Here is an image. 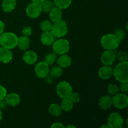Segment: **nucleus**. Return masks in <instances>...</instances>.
I'll return each mask as SVG.
<instances>
[{"label": "nucleus", "mask_w": 128, "mask_h": 128, "mask_svg": "<svg viewBox=\"0 0 128 128\" xmlns=\"http://www.w3.org/2000/svg\"><path fill=\"white\" fill-rule=\"evenodd\" d=\"M115 79L120 82H128V62H120L113 69Z\"/></svg>", "instance_id": "1"}, {"label": "nucleus", "mask_w": 128, "mask_h": 128, "mask_svg": "<svg viewBox=\"0 0 128 128\" xmlns=\"http://www.w3.org/2000/svg\"><path fill=\"white\" fill-rule=\"evenodd\" d=\"M18 38L11 32H2L0 35V45L4 48L11 50L17 46Z\"/></svg>", "instance_id": "2"}, {"label": "nucleus", "mask_w": 128, "mask_h": 128, "mask_svg": "<svg viewBox=\"0 0 128 128\" xmlns=\"http://www.w3.org/2000/svg\"><path fill=\"white\" fill-rule=\"evenodd\" d=\"M121 41L114 34H107L101 38V44L106 50H113L118 48Z\"/></svg>", "instance_id": "3"}, {"label": "nucleus", "mask_w": 128, "mask_h": 128, "mask_svg": "<svg viewBox=\"0 0 128 128\" xmlns=\"http://www.w3.org/2000/svg\"><path fill=\"white\" fill-rule=\"evenodd\" d=\"M51 31L55 38H60L64 37L68 32L67 24L62 20L56 21L52 24Z\"/></svg>", "instance_id": "4"}, {"label": "nucleus", "mask_w": 128, "mask_h": 128, "mask_svg": "<svg viewBox=\"0 0 128 128\" xmlns=\"http://www.w3.org/2000/svg\"><path fill=\"white\" fill-rule=\"evenodd\" d=\"M70 49V44L68 40L59 39L52 43V50L57 55H62L67 53Z\"/></svg>", "instance_id": "5"}, {"label": "nucleus", "mask_w": 128, "mask_h": 128, "mask_svg": "<svg viewBox=\"0 0 128 128\" xmlns=\"http://www.w3.org/2000/svg\"><path fill=\"white\" fill-rule=\"evenodd\" d=\"M72 92V87L67 81H61L56 86V93L62 99L68 98Z\"/></svg>", "instance_id": "6"}, {"label": "nucleus", "mask_w": 128, "mask_h": 128, "mask_svg": "<svg viewBox=\"0 0 128 128\" xmlns=\"http://www.w3.org/2000/svg\"><path fill=\"white\" fill-rule=\"evenodd\" d=\"M112 105L119 110L126 108L128 105V97L125 93H117L112 98Z\"/></svg>", "instance_id": "7"}, {"label": "nucleus", "mask_w": 128, "mask_h": 128, "mask_svg": "<svg viewBox=\"0 0 128 128\" xmlns=\"http://www.w3.org/2000/svg\"><path fill=\"white\" fill-rule=\"evenodd\" d=\"M123 124L122 116L118 112H112L108 118V125L111 128H121L123 126Z\"/></svg>", "instance_id": "8"}, {"label": "nucleus", "mask_w": 128, "mask_h": 128, "mask_svg": "<svg viewBox=\"0 0 128 128\" xmlns=\"http://www.w3.org/2000/svg\"><path fill=\"white\" fill-rule=\"evenodd\" d=\"M41 12L42 11H41L40 4L32 1L28 5L26 9V14L28 17L32 19H36L38 18L41 14Z\"/></svg>", "instance_id": "9"}, {"label": "nucleus", "mask_w": 128, "mask_h": 128, "mask_svg": "<svg viewBox=\"0 0 128 128\" xmlns=\"http://www.w3.org/2000/svg\"><path fill=\"white\" fill-rule=\"evenodd\" d=\"M34 72L40 78H44L50 73L49 65L45 61H40L36 64L34 68Z\"/></svg>", "instance_id": "10"}, {"label": "nucleus", "mask_w": 128, "mask_h": 128, "mask_svg": "<svg viewBox=\"0 0 128 128\" xmlns=\"http://www.w3.org/2000/svg\"><path fill=\"white\" fill-rule=\"evenodd\" d=\"M116 52L113 50H106L102 53L101 61L104 65L111 66L116 61Z\"/></svg>", "instance_id": "11"}, {"label": "nucleus", "mask_w": 128, "mask_h": 128, "mask_svg": "<svg viewBox=\"0 0 128 128\" xmlns=\"http://www.w3.org/2000/svg\"><path fill=\"white\" fill-rule=\"evenodd\" d=\"M98 75L102 80H109L113 75V68L110 66L104 65L100 68Z\"/></svg>", "instance_id": "12"}, {"label": "nucleus", "mask_w": 128, "mask_h": 128, "mask_svg": "<svg viewBox=\"0 0 128 128\" xmlns=\"http://www.w3.org/2000/svg\"><path fill=\"white\" fill-rule=\"evenodd\" d=\"M12 53L11 50L4 47L0 48V62L8 63L12 60Z\"/></svg>", "instance_id": "13"}, {"label": "nucleus", "mask_w": 128, "mask_h": 128, "mask_svg": "<svg viewBox=\"0 0 128 128\" xmlns=\"http://www.w3.org/2000/svg\"><path fill=\"white\" fill-rule=\"evenodd\" d=\"M22 59L26 64L30 65L34 64L37 62L38 55L33 51H27L22 56Z\"/></svg>", "instance_id": "14"}, {"label": "nucleus", "mask_w": 128, "mask_h": 128, "mask_svg": "<svg viewBox=\"0 0 128 128\" xmlns=\"http://www.w3.org/2000/svg\"><path fill=\"white\" fill-rule=\"evenodd\" d=\"M4 99L8 104L11 106H17L20 103V101H21V98L20 95L15 92H11L8 94H6Z\"/></svg>", "instance_id": "15"}, {"label": "nucleus", "mask_w": 128, "mask_h": 128, "mask_svg": "<svg viewBox=\"0 0 128 128\" xmlns=\"http://www.w3.org/2000/svg\"><path fill=\"white\" fill-rule=\"evenodd\" d=\"M112 105V98L109 95H104L100 98L99 101V106L102 110H107Z\"/></svg>", "instance_id": "16"}, {"label": "nucleus", "mask_w": 128, "mask_h": 128, "mask_svg": "<svg viewBox=\"0 0 128 128\" xmlns=\"http://www.w3.org/2000/svg\"><path fill=\"white\" fill-rule=\"evenodd\" d=\"M54 39L55 37L51 31L44 32L41 36V43L44 46H50L52 44L54 41Z\"/></svg>", "instance_id": "17"}, {"label": "nucleus", "mask_w": 128, "mask_h": 128, "mask_svg": "<svg viewBox=\"0 0 128 128\" xmlns=\"http://www.w3.org/2000/svg\"><path fill=\"white\" fill-rule=\"evenodd\" d=\"M16 6V0H3L1 4L2 10L6 12H11Z\"/></svg>", "instance_id": "18"}, {"label": "nucleus", "mask_w": 128, "mask_h": 128, "mask_svg": "<svg viewBox=\"0 0 128 128\" xmlns=\"http://www.w3.org/2000/svg\"><path fill=\"white\" fill-rule=\"evenodd\" d=\"M60 57L58 60V64L59 66L62 68H66L71 64V58L70 56L64 54L60 55Z\"/></svg>", "instance_id": "19"}, {"label": "nucleus", "mask_w": 128, "mask_h": 128, "mask_svg": "<svg viewBox=\"0 0 128 128\" xmlns=\"http://www.w3.org/2000/svg\"><path fill=\"white\" fill-rule=\"evenodd\" d=\"M62 10L56 7L52 8V10H51L50 12V20H51V21L53 22H56V21H59V20H62Z\"/></svg>", "instance_id": "20"}, {"label": "nucleus", "mask_w": 128, "mask_h": 128, "mask_svg": "<svg viewBox=\"0 0 128 128\" xmlns=\"http://www.w3.org/2000/svg\"><path fill=\"white\" fill-rule=\"evenodd\" d=\"M30 45V40L28 36H22L20 37L18 40L17 46L21 50L24 51L26 50Z\"/></svg>", "instance_id": "21"}, {"label": "nucleus", "mask_w": 128, "mask_h": 128, "mask_svg": "<svg viewBox=\"0 0 128 128\" xmlns=\"http://www.w3.org/2000/svg\"><path fill=\"white\" fill-rule=\"evenodd\" d=\"M48 111L52 116H55V117H59L61 116L62 110L61 109V106L59 105L58 104L52 103L49 107Z\"/></svg>", "instance_id": "22"}, {"label": "nucleus", "mask_w": 128, "mask_h": 128, "mask_svg": "<svg viewBox=\"0 0 128 128\" xmlns=\"http://www.w3.org/2000/svg\"><path fill=\"white\" fill-rule=\"evenodd\" d=\"M60 106L62 110L66 112H69V111H71L73 108V102L69 98H62Z\"/></svg>", "instance_id": "23"}, {"label": "nucleus", "mask_w": 128, "mask_h": 128, "mask_svg": "<svg viewBox=\"0 0 128 128\" xmlns=\"http://www.w3.org/2000/svg\"><path fill=\"white\" fill-rule=\"evenodd\" d=\"M71 2L72 0H54L53 1L54 6L61 10L68 8L71 4Z\"/></svg>", "instance_id": "24"}, {"label": "nucleus", "mask_w": 128, "mask_h": 128, "mask_svg": "<svg viewBox=\"0 0 128 128\" xmlns=\"http://www.w3.org/2000/svg\"><path fill=\"white\" fill-rule=\"evenodd\" d=\"M41 11L44 12H50L53 8L55 7L53 2L50 0H44L41 3H40Z\"/></svg>", "instance_id": "25"}, {"label": "nucleus", "mask_w": 128, "mask_h": 128, "mask_svg": "<svg viewBox=\"0 0 128 128\" xmlns=\"http://www.w3.org/2000/svg\"><path fill=\"white\" fill-rule=\"evenodd\" d=\"M50 74L54 78H59L62 74L63 71H62V68L60 67V66H55L52 67L50 70Z\"/></svg>", "instance_id": "26"}, {"label": "nucleus", "mask_w": 128, "mask_h": 128, "mask_svg": "<svg viewBox=\"0 0 128 128\" xmlns=\"http://www.w3.org/2000/svg\"><path fill=\"white\" fill-rule=\"evenodd\" d=\"M52 23L51 21L48 20H44L41 22V29L44 32H47V31H51V28H52Z\"/></svg>", "instance_id": "27"}, {"label": "nucleus", "mask_w": 128, "mask_h": 128, "mask_svg": "<svg viewBox=\"0 0 128 128\" xmlns=\"http://www.w3.org/2000/svg\"><path fill=\"white\" fill-rule=\"evenodd\" d=\"M56 58H57V54L54 52H50L48 54L45 58V62L50 66L54 64L56 61Z\"/></svg>", "instance_id": "28"}, {"label": "nucleus", "mask_w": 128, "mask_h": 128, "mask_svg": "<svg viewBox=\"0 0 128 128\" xmlns=\"http://www.w3.org/2000/svg\"><path fill=\"white\" fill-rule=\"evenodd\" d=\"M116 60H118L120 62L128 61V54L127 52L123 51H119L116 53Z\"/></svg>", "instance_id": "29"}, {"label": "nucleus", "mask_w": 128, "mask_h": 128, "mask_svg": "<svg viewBox=\"0 0 128 128\" xmlns=\"http://www.w3.org/2000/svg\"><path fill=\"white\" fill-rule=\"evenodd\" d=\"M108 93L111 96H114L119 92V88L115 84H110L108 87Z\"/></svg>", "instance_id": "30"}, {"label": "nucleus", "mask_w": 128, "mask_h": 128, "mask_svg": "<svg viewBox=\"0 0 128 128\" xmlns=\"http://www.w3.org/2000/svg\"><path fill=\"white\" fill-rule=\"evenodd\" d=\"M114 34L120 40V41L124 40L125 39V38H126V33H125V31L121 28L117 29V30L115 31Z\"/></svg>", "instance_id": "31"}, {"label": "nucleus", "mask_w": 128, "mask_h": 128, "mask_svg": "<svg viewBox=\"0 0 128 128\" xmlns=\"http://www.w3.org/2000/svg\"><path fill=\"white\" fill-rule=\"evenodd\" d=\"M69 98L72 101L73 103H78L80 101V96L78 93L74 92H72L70 94Z\"/></svg>", "instance_id": "32"}, {"label": "nucleus", "mask_w": 128, "mask_h": 128, "mask_svg": "<svg viewBox=\"0 0 128 128\" xmlns=\"http://www.w3.org/2000/svg\"><path fill=\"white\" fill-rule=\"evenodd\" d=\"M32 33V29L30 26H25L23 28L22 30V34L23 36H29Z\"/></svg>", "instance_id": "33"}, {"label": "nucleus", "mask_w": 128, "mask_h": 128, "mask_svg": "<svg viewBox=\"0 0 128 128\" xmlns=\"http://www.w3.org/2000/svg\"><path fill=\"white\" fill-rule=\"evenodd\" d=\"M7 94V91L4 86L0 84V100L5 98Z\"/></svg>", "instance_id": "34"}, {"label": "nucleus", "mask_w": 128, "mask_h": 128, "mask_svg": "<svg viewBox=\"0 0 128 128\" xmlns=\"http://www.w3.org/2000/svg\"><path fill=\"white\" fill-rule=\"evenodd\" d=\"M120 90L123 93H126L128 92V82H121L120 86Z\"/></svg>", "instance_id": "35"}, {"label": "nucleus", "mask_w": 128, "mask_h": 128, "mask_svg": "<svg viewBox=\"0 0 128 128\" xmlns=\"http://www.w3.org/2000/svg\"><path fill=\"white\" fill-rule=\"evenodd\" d=\"M8 106V103L6 102V100L5 99H3V100H0V110L2 111V110H4L7 108Z\"/></svg>", "instance_id": "36"}, {"label": "nucleus", "mask_w": 128, "mask_h": 128, "mask_svg": "<svg viewBox=\"0 0 128 128\" xmlns=\"http://www.w3.org/2000/svg\"><path fill=\"white\" fill-rule=\"evenodd\" d=\"M51 128H64L65 126L61 122H54L51 126Z\"/></svg>", "instance_id": "37"}, {"label": "nucleus", "mask_w": 128, "mask_h": 128, "mask_svg": "<svg viewBox=\"0 0 128 128\" xmlns=\"http://www.w3.org/2000/svg\"><path fill=\"white\" fill-rule=\"evenodd\" d=\"M46 79V81L47 82V83L50 84H52L54 82V77H52L51 74L48 75L46 77L44 78Z\"/></svg>", "instance_id": "38"}, {"label": "nucleus", "mask_w": 128, "mask_h": 128, "mask_svg": "<svg viewBox=\"0 0 128 128\" xmlns=\"http://www.w3.org/2000/svg\"><path fill=\"white\" fill-rule=\"evenodd\" d=\"M4 28H5L4 23L2 21L0 20V35L4 32Z\"/></svg>", "instance_id": "39"}, {"label": "nucleus", "mask_w": 128, "mask_h": 128, "mask_svg": "<svg viewBox=\"0 0 128 128\" xmlns=\"http://www.w3.org/2000/svg\"><path fill=\"white\" fill-rule=\"evenodd\" d=\"M44 0H32V2H36V3H41V2H42V1H44Z\"/></svg>", "instance_id": "40"}, {"label": "nucleus", "mask_w": 128, "mask_h": 128, "mask_svg": "<svg viewBox=\"0 0 128 128\" xmlns=\"http://www.w3.org/2000/svg\"><path fill=\"white\" fill-rule=\"evenodd\" d=\"M65 128H76V127L75 126H74V125L70 124V125H68V126H65Z\"/></svg>", "instance_id": "41"}, {"label": "nucleus", "mask_w": 128, "mask_h": 128, "mask_svg": "<svg viewBox=\"0 0 128 128\" xmlns=\"http://www.w3.org/2000/svg\"><path fill=\"white\" fill-rule=\"evenodd\" d=\"M100 128H109L110 127H109V126L108 124L107 125L104 124V125H102V126H101Z\"/></svg>", "instance_id": "42"}, {"label": "nucleus", "mask_w": 128, "mask_h": 128, "mask_svg": "<svg viewBox=\"0 0 128 128\" xmlns=\"http://www.w3.org/2000/svg\"><path fill=\"white\" fill-rule=\"evenodd\" d=\"M2 111L0 110V121L2 120Z\"/></svg>", "instance_id": "43"}, {"label": "nucleus", "mask_w": 128, "mask_h": 128, "mask_svg": "<svg viewBox=\"0 0 128 128\" xmlns=\"http://www.w3.org/2000/svg\"></svg>", "instance_id": "44"}]
</instances>
